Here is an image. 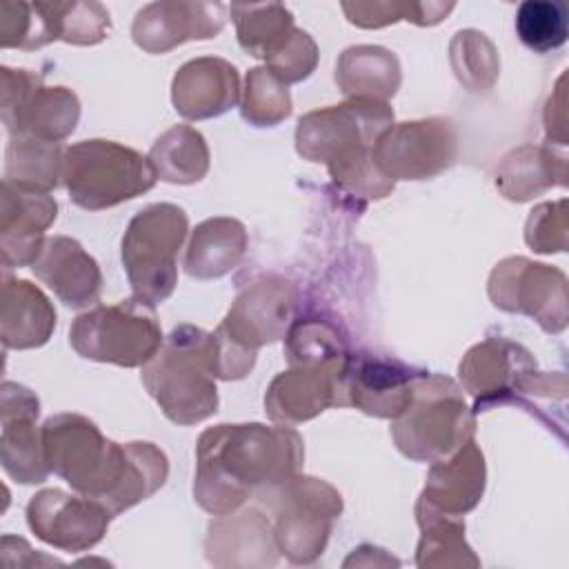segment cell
<instances>
[{
	"label": "cell",
	"instance_id": "obj_1",
	"mask_svg": "<svg viewBox=\"0 0 569 569\" xmlns=\"http://www.w3.org/2000/svg\"><path fill=\"white\" fill-rule=\"evenodd\" d=\"M49 469L78 493L100 502L111 518L153 496L169 462L151 442H113L80 413H58L42 425Z\"/></svg>",
	"mask_w": 569,
	"mask_h": 569
},
{
	"label": "cell",
	"instance_id": "obj_2",
	"mask_svg": "<svg viewBox=\"0 0 569 569\" xmlns=\"http://www.w3.org/2000/svg\"><path fill=\"white\" fill-rule=\"evenodd\" d=\"M305 445L289 425H218L196 447V502L213 513L236 511L247 498L300 471Z\"/></svg>",
	"mask_w": 569,
	"mask_h": 569
},
{
	"label": "cell",
	"instance_id": "obj_3",
	"mask_svg": "<svg viewBox=\"0 0 569 569\" xmlns=\"http://www.w3.org/2000/svg\"><path fill=\"white\" fill-rule=\"evenodd\" d=\"M393 124V109L371 98H349L342 104L309 111L298 120L296 149L311 162H322L331 180L351 196L380 200L393 191L373 162L376 140Z\"/></svg>",
	"mask_w": 569,
	"mask_h": 569
},
{
	"label": "cell",
	"instance_id": "obj_4",
	"mask_svg": "<svg viewBox=\"0 0 569 569\" xmlns=\"http://www.w3.org/2000/svg\"><path fill=\"white\" fill-rule=\"evenodd\" d=\"M213 331L176 327L142 367V385L176 425H196L218 411Z\"/></svg>",
	"mask_w": 569,
	"mask_h": 569
},
{
	"label": "cell",
	"instance_id": "obj_5",
	"mask_svg": "<svg viewBox=\"0 0 569 569\" xmlns=\"http://www.w3.org/2000/svg\"><path fill=\"white\" fill-rule=\"evenodd\" d=\"M393 420L396 447L418 462L442 460L473 438V413L462 389L451 378L429 371L416 378L407 409Z\"/></svg>",
	"mask_w": 569,
	"mask_h": 569
},
{
	"label": "cell",
	"instance_id": "obj_6",
	"mask_svg": "<svg viewBox=\"0 0 569 569\" xmlns=\"http://www.w3.org/2000/svg\"><path fill=\"white\" fill-rule=\"evenodd\" d=\"M273 516L278 551L293 565L322 556L331 525L342 513V496L329 482L300 471L256 493Z\"/></svg>",
	"mask_w": 569,
	"mask_h": 569
},
{
	"label": "cell",
	"instance_id": "obj_7",
	"mask_svg": "<svg viewBox=\"0 0 569 569\" xmlns=\"http://www.w3.org/2000/svg\"><path fill=\"white\" fill-rule=\"evenodd\" d=\"M158 173L147 156L113 140H82L64 151L62 182L73 204L100 211L149 191Z\"/></svg>",
	"mask_w": 569,
	"mask_h": 569
},
{
	"label": "cell",
	"instance_id": "obj_8",
	"mask_svg": "<svg viewBox=\"0 0 569 569\" xmlns=\"http://www.w3.org/2000/svg\"><path fill=\"white\" fill-rule=\"evenodd\" d=\"M187 236V213L158 202L138 211L122 238V262L133 296L156 307L164 302L178 282V249Z\"/></svg>",
	"mask_w": 569,
	"mask_h": 569
},
{
	"label": "cell",
	"instance_id": "obj_9",
	"mask_svg": "<svg viewBox=\"0 0 569 569\" xmlns=\"http://www.w3.org/2000/svg\"><path fill=\"white\" fill-rule=\"evenodd\" d=\"M69 342L87 360L144 367L164 340L153 307L133 296L80 313L69 329Z\"/></svg>",
	"mask_w": 569,
	"mask_h": 569
},
{
	"label": "cell",
	"instance_id": "obj_10",
	"mask_svg": "<svg viewBox=\"0 0 569 569\" xmlns=\"http://www.w3.org/2000/svg\"><path fill=\"white\" fill-rule=\"evenodd\" d=\"M458 373L473 398V416L505 402L522 407L527 396L551 398V376L536 369L533 356L522 345L500 336L471 347Z\"/></svg>",
	"mask_w": 569,
	"mask_h": 569
},
{
	"label": "cell",
	"instance_id": "obj_11",
	"mask_svg": "<svg viewBox=\"0 0 569 569\" xmlns=\"http://www.w3.org/2000/svg\"><path fill=\"white\" fill-rule=\"evenodd\" d=\"M0 116L9 136L64 140L78 124L80 102L67 87H47L29 69H0Z\"/></svg>",
	"mask_w": 569,
	"mask_h": 569
},
{
	"label": "cell",
	"instance_id": "obj_12",
	"mask_svg": "<svg viewBox=\"0 0 569 569\" xmlns=\"http://www.w3.org/2000/svg\"><path fill=\"white\" fill-rule=\"evenodd\" d=\"M458 136L449 118L391 124L373 144L378 171L396 180H425L456 162Z\"/></svg>",
	"mask_w": 569,
	"mask_h": 569
},
{
	"label": "cell",
	"instance_id": "obj_13",
	"mask_svg": "<svg viewBox=\"0 0 569 569\" xmlns=\"http://www.w3.org/2000/svg\"><path fill=\"white\" fill-rule=\"evenodd\" d=\"M489 298L502 311L531 316L549 333L567 327V278L549 264L527 258L498 262L489 276Z\"/></svg>",
	"mask_w": 569,
	"mask_h": 569
},
{
	"label": "cell",
	"instance_id": "obj_14",
	"mask_svg": "<svg viewBox=\"0 0 569 569\" xmlns=\"http://www.w3.org/2000/svg\"><path fill=\"white\" fill-rule=\"evenodd\" d=\"M111 513L87 496L62 489H42L27 505L29 529L47 545L78 553L96 547L109 527Z\"/></svg>",
	"mask_w": 569,
	"mask_h": 569
},
{
	"label": "cell",
	"instance_id": "obj_15",
	"mask_svg": "<svg viewBox=\"0 0 569 569\" xmlns=\"http://www.w3.org/2000/svg\"><path fill=\"white\" fill-rule=\"evenodd\" d=\"M40 402L33 391L18 382H2L0 405V460L9 478L22 485L44 482L49 465L44 460L42 431L36 429Z\"/></svg>",
	"mask_w": 569,
	"mask_h": 569
},
{
	"label": "cell",
	"instance_id": "obj_16",
	"mask_svg": "<svg viewBox=\"0 0 569 569\" xmlns=\"http://www.w3.org/2000/svg\"><path fill=\"white\" fill-rule=\"evenodd\" d=\"M422 371L396 358L351 353L342 376L345 407H356L376 418H398L413 393Z\"/></svg>",
	"mask_w": 569,
	"mask_h": 569
},
{
	"label": "cell",
	"instance_id": "obj_17",
	"mask_svg": "<svg viewBox=\"0 0 569 569\" xmlns=\"http://www.w3.org/2000/svg\"><path fill=\"white\" fill-rule=\"evenodd\" d=\"M293 307V284L278 276H264L240 291L227 318L220 322V329L233 342L258 351L262 345L284 336Z\"/></svg>",
	"mask_w": 569,
	"mask_h": 569
},
{
	"label": "cell",
	"instance_id": "obj_18",
	"mask_svg": "<svg viewBox=\"0 0 569 569\" xmlns=\"http://www.w3.org/2000/svg\"><path fill=\"white\" fill-rule=\"evenodd\" d=\"M345 367L347 362L289 367L271 380L264 393L267 416L280 425H298L316 418L327 407H345Z\"/></svg>",
	"mask_w": 569,
	"mask_h": 569
},
{
	"label": "cell",
	"instance_id": "obj_19",
	"mask_svg": "<svg viewBox=\"0 0 569 569\" xmlns=\"http://www.w3.org/2000/svg\"><path fill=\"white\" fill-rule=\"evenodd\" d=\"M224 27L220 2H151L138 11L131 36L147 53H167L187 40L216 38Z\"/></svg>",
	"mask_w": 569,
	"mask_h": 569
},
{
	"label": "cell",
	"instance_id": "obj_20",
	"mask_svg": "<svg viewBox=\"0 0 569 569\" xmlns=\"http://www.w3.org/2000/svg\"><path fill=\"white\" fill-rule=\"evenodd\" d=\"M0 193L2 267H31L47 242L44 231L53 224L58 204L44 191L22 189L4 180Z\"/></svg>",
	"mask_w": 569,
	"mask_h": 569
},
{
	"label": "cell",
	"instance_id": "obj_21",
	"mask_svg": "<svg viewBox=\"0 0 569 569\" xmlns=\"http://www.w3.org/2000/svg\"><path fill=\"white\" fill-rule=\"evenodd\" d=\"M176 111L187 120L216 118L240 100L238 69L222 58H196L184 62L171 82Z\"/></svg>",
	"mask_w": 569,
	"mask_h": 569
},
{
	"label": "cell",
	"instance_id": "obj_22",
	"mask_svg": "<svg viewBox=\"0 0 569 569\" xmlns=\"http://www.w3.org/2000/svg\"><path fill=\"white\" fill-rule=\"evenodd\" d=\"M31 271L58 296L67 307H89L100 298L102 273L98 262L82 244L67 236L47 238Z\"/></svg>",
	"mask_w": 569,
	"mask_h": 569
},
{
	"label": "cell",
	"instance_id": "obj_23",
	"mask_svg": "<svg viewBox=\"0 0 569 569\" xmlns=\"http://www.w3.org/2000/svg\"><path fill=\"white\" fill-rule=\"evenodd\" d=\"M204 547L216 567H271L278 560L273 529L258 509L231 511L211 522Z\"/></svg>",
	"mask_w": 569,
	"mask_h": 569
},
{
	"label": "cell",
	"instance_id": "obj_24",
	"mask_svg": "<svg viewBox=\"0 0 569 569\" xmlns=\"http://www.w3.org/2000/svg\"><path fill=\"white\" fill-rule=\"evenodd\" d=\"M485 478L487 471L482 451L476 440L469 438L451 456L431 462L418 500L447 516H462L480 502Z\"/></svg>",
	"mask_w": 569,
	"mask_h": 569
},
{
	"label": "cell",
	"instance_id": "obj_25",
	"mask_svg": "<svg viewBox=\"0 0 569 569\" xmlns=\"http://www.w3.org/2000/svg\"><path fill=\"white\" fill-rule=\"evenodd\" d=\"M56 329V309L29 280L2 276L0 338L4 349L42 347Z\"/></svg>",
	"mask_w": 569,
	"mask_h": 569
},
{
	"label": "cell",
	"instance_id": "obj_26",
	"mask_svg": "<svg viewBox=\"0 0 569 569\" xmlns=\"http://www.w3.org/2000/svg\"><path fill=\"white\" fill-rule=\"evenodd\" d=\"M247 251L244 224L233 218H209L200 222L184 253V271L198 280L229 273Z\"/></svg>",
	"mask_w": 569,
	"mask_h": 569
},
{
	"label": "cell",
	"instance_id": "obj_27",
	"mask_svg": "<svg viewBox=\"0 0 569 569\" xmlns=\"http://www.w3.org/2000/svg\"><path fill=\"white\" fill-rule=\"evenodd\" d=\"M336 82L349 98L387 102V98H391L400 87V62L385 47H349L338 58Z\"/></svg>",
	"mask_w": 569,
	"mask_h": 569
},
{
	"label": "cell",
	"instance_id": "obj_28",
	"mask_svg": "<svg viewBox=\"0 0 569 569\" xmlns=\"http://www.w3.org/2000/svg\"><path fill=\"white\" fill-rule=\"evenodd\" d=\"M553 184H565V158H556L545 147L522 144L509 151L496 171V187L516 202L540 196Z\"/></svg>",
	"mask_w": 569,
	"mask_h": 569
},
{
	"label": "cell",
	"instance_id": "obj_29",
	"mask_svg": "<svg viewBox=\"0 0 569 569\" xmlns=\"http://www.w3.org/2000/svg\"><path fill=\"white\" fill-rule=\"evenodd\" d=\"M416 520L420 527V542L416 553L418 567H478L473 549L465 542V522L460 516H447L427 502L418 500Z\"/></svg>",
	"mask_w": 569,
	"mask_h": 569
},
{
	"label": "cell",
	"instance_id": "obj_30",
	"mask_svg": "<svg viewBox=\"0 0 569 569\" xmlns=\"http://www.w3.org/2000/svg\"><path fill=\"white\" fill-rule=\"evenodd\" d=\"M64 151L60 142L31 136H9L4 151V182L49 193L62 180Z\"/></svg>",
	"mask_w": 569,
	"mask_h": 569
},
{
	"label": "cell",
	"instance_id": "obj_31",
	"mask_svg": "<svg viewBox=\"0 0 569 569\" xmlns=\"http://www.w3.org/2000/svg\"><path fill=\"white\" fill-rule=\"evenodd\" d=\"M149 160L160 180L191 184L209 171V147L198 129L176 124L153 142Z\"/></svg>",
	"mask_w": 569,
	"mask_h": 569
},
{
	"label": "cell",
	"instance_id": "obj_32",
	"mask_svg": "<svg viewBox=\"0 0 569 569\" xmlns=\"http://www.w3.org/2000/svg\"><path fill=\"white\" fill-rule=\"evenodd\" d=\"M60 40L56 2H0V47L33 51Z\"/></svg>",
	"mask_w": 569,
	"mask_h": 569
},
{
	"label": "cell",
	"instance_id": "obj_33",
	"mask_svg": "<svg viewBox=\"0 0 569 569\" xmlns=\"http://www.w3.org/2000/svg\"><path fill=\"white\" fill-rule=\"evenodd\" d=\"M229 11L240 47L256 58L267 60L296 29L291 11L282 4H231Z\"/></svg>",
	"mask_w": 569,
	"mask_h": 569
},
{
	"label": "cell",
	"instance_id": "obj_34",
	"mask_svg": "<svg viewBox=\"0 0 569 569\" xmlns=\"http://www.w3.org/2000/svg\"><path fill=\"white\" fill-rule=\"evenodd\" d=\"M289 367L298 365H342L349 358V349L338 327L320 318H300L287 331L284 342Z\"/></svg>",
	"mask_w": 569,
	"mask_h": 569
},
{
	"label": "cell",
	"instance_id": "obj_35",
	"mask_svg": "<svg viewBox=\"0 0 569 569\" xmlns=\"http://www.w3.org/2000/svg\"><path fill=\"white\" fill-rule=\"evenodd\" d=\"M516 33L520 42L536 53L558 49L569 36L565 4L553 0H525L516 13Z\"/></svg>",
	"mask_w": 569,
	"mask_h": 569
},
{
	"label": "cell",
	"instance_id": "obj_36",
	"mask_svg": "<svg viewBox=\"0 0 569 569\" xmlns=\"http://www.w3.org/2000/svg\"><path fill=\"white\" fill-rule=\"evenodd\" d=\"M240 113L253 127L278 124L291 113V96L287 84L269 67L251 69L244 80Z\"/></svg>",
	"mask_w": 569,
	"mask_h": 569
},
{
	"label": "cell",
	"instance_id": "obj_37",
	"mask_svg": "<svg viewBox=\"0 0 569 569\" xmlns=\"http://www.w3.org/2000/svg\"><path fill=\"white\" fill-rule=\"evenodd\" d=\"M451 64L458 80L471 91H487L500 69L498 53L491 40L473 29L458 31L449 47Z\"/></svg>",
	"mask_w": 569,
	"mask_h": 569
},
{
	"label": "cell",
	"instance_id": "obj_38",
	"mask_svg": "<svg viewBox=\"0 0 569 569\" xmlns=\"http://www.w3.org/2000/svg\"><path fill=\"white\" fill-rule=\"evenodd\" d=\"M451 9V2H342L349 22L365 29H378L398 20H411L422 27L436 24Z\"/></svg>",
	"mask_w": 569,
	"mask_h": 569
},
{
	"label": "cell",
	"instance_id": "obj_39",
	"mask_svg": "<svg viewBox=\"0 0 569 569\" xmlns=\"http://www.w3.org/2000/svg\"><path fill=\"white\" fill-rule=\"evenodd\" d=\"M60 40L71 44H96L107 38L111 20L100 2H56Z\"/></svg>",
	"mask_w": 569,
	"mask_h": 569
},
{
	"label": "cell",
	"instance_id": "obj_40",
	"mask_svg": "<svg viewBox=\"0 0 569 569\" xmlns=\"http://www.w3.org/2000/svg\"><path fill=\"white\" fill-rule=\"evenodd\" d=\"M316 64H318V47L313 38L302 29H293L291 36L267 58V67L284 84L309 78Z\"/></svg>",
	"mask_w": 569,
	"mask_h": 569
},
{
	"label": "cell",
	"instance_id": "obj_41",
	"mask_svg": "<svg viewBox=\"0 0 569 569\" xmlns=\"http://www.w3.org/2000/svg\"><path fill=\"white\" fill-rule=\"evenodd\" d=\"M567 200L538 204L525 227V240L533 251L551 253L567 247Z\"/></svg>",
	"mask_w": 569,
	"mask_h": 569
}]
</instances>
